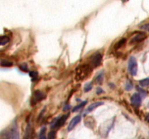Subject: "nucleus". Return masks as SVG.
Wrapping results in <instances>:
<instances>
[{
    "instance_id": "30",
    "label": "nucleus",
    "mask_w": 149,
    "mask_h": 139,
    "mask_svg": "<svg viewBox=\"0 0 149 139\" xmlns=\"http://www.w3.org/2000/svg\"><path fill=\"white\" fill-rule=\"evenodd\" d=\"M139 139H144L143 138H139Z\"/></svg>"
},
{
    "instance_id": "9",
    "label": "nucleus",
    "mask_w": 149,
    "mask_h": 139,
    "mask_svg": "<svg viewBox=\"0 0 149 139\" xmlns=\"http://www.w3.org/2000/svg\"><path fill=\"white\" fill-rule=\"evenodd\" d=\"M104 104L103 101H96V102L92 103V104H90L88 107L87 108L85 111V114H88V113H90L91 112H92L95 109H96L97 107H100V106Z\"/></svg>"
},
{
    "instance_id": "22",
    "label": "nucleus",
    "mask_w": 149,
    "mask_h": 139,
    "mask_svg": "<svg viewBox=\"0 0 149 139\" xmlns=\"http://www.w3.org/2000/svg\"><path fill=\"white\" fill-rule=\"evenodd\" d=\"M133 88V85L130 81H127V83L125 84V90L126 91H131Z\"/></svg>"
},
{
    "instance_id": "31",
    "label": "nucleus",
    "mask_w": 149,
    "mask_h": 139,
    "mask_svg": "<svg viewBox=\"0 0 149 139\" xmlns=\"http://www.w3.org/2000/svg\"><path fill=\"white\" fill-rule=\"evenodd\" d=\"M148 107H149V103H148Z\"/></svg>"
},
{
    "instance_id": "16",
    "label": "nucleus",
    "mask_w": 149,
    "mask_h": 139,
    "mask_svg": "<svg viewBox=\"0 0 149 139\" xmlns=\"http://www.w3.org/2000/svg\"><path fill=\"white\" fill-rule=\"evenodd\" d=\"M103 73L101 72L97 75V77L95 78V81L97 84H101L103 83Z\"/></svg>"
},
{
    "instance_id": "7",
    "label": "nucleus",
    "mask_w": 149,
    "mask_h": 139,
    "mask_svg": "<svg viewBox=\"0 0 149 139\" xmlns=\"http://www.w3.org/2000/svg\"><path fill=\"white\" fill-rule=\"evenodd\" d=\"M11 135H12V139H20L19 132H18V125L15 121L13 122L12 125V127L10 129Z\"/></svg>"
},
{
    "instance_id": "1",
    "label": "nucleus",
    "mask_w": 149,
    "mask_h": 139,
    "mask_svg": "<svg viewBox=\"0 0 149 139\" xmlns=\"http://www.w3.org/2000/svg\"><path fill=\"white\" fill-rule=\"evenodd\" d=\"M128 71L132 76H135L137 73V62L135 57L131 56L128 61Z\"/></svg>"
},
{
    "instance_id": "28",
    "label": "nucleus",
    "mask_w": 149,
    "mask_h": 139,
    "mask_svg": "<svg viewBox=\"0 0 149 139\" xmlns=\"http://www.w3.org/2000/svg\"><path fill=\"white\" fill-rule=\"evenodd\" d=\"M39 139H46V137L44 135H40V137Z\"/></svg>"
},
{
    "instance_id": "8",
    "label": "nucleus",
    "mask_w": 149,
    "mask_h": 139,
    "mask_svg": "<svg viewBox=\"0 0 149 139\" xmlns=\"http://www.w3.org/2000/svg\"><path fill=\"white\" fill-rule=\"evenodd\" d=\"M81 121V116L77 115L76 117H74V118H72V120L70 121L69 124H68V131H71L75 127V126L78 124L79 122Z\"/></svg>"
},
{
    "instance_id": "11",
    "label": "nucleus",
    "mask_w": 149,
    "mask_h": 139,
    "mask_svg": "<svg viewBox=\"0 0 149 139\" xmlns=\"http://www.w3.org/2000/svg\"><path fill=\"white\" fill-rule=\"evenodd\" d=\"M0 139H12V135L10 129H5L0 133Z\"/></svg>"
},
{
    "instance_id": "14",
    "label": "nucleus",
    "mask_w": 149,
    "mask_h": 139,
    "mask_svg": "<svg viewBox=\"0 0 149 139\" xmlns=\"http://www.w3.org/2000/svg\"><path fill=\"white\" fill-rule=\"evenodd\" d=\"M12 65H13V63L12 62L8 60H4V59L1 60V66L2 67H11Z\"/></svg>"
},
{
    "instance_id": "15",
    "label": "nucleus",
    "mask_w": 149,
    "mask_h": 139,
    "mask_svg": "<svg viewBox=\"0 0 149 139\" xmlns=\"http://www.w3.org/2000/svg\"><path fill=\"white\" fill-rule=\"evenodd\" d=\"M139 84H140V86L142 87L149 86V78H146L143 80H140V81H139Z\"/></svg>"
},
{
    "instance_id": "20",
    "label": "nucleus",
    "mask_w": 149,
    "mask_h": 139,
    "mask_svg": "<svg viewBox=\"0 0 149 139\" xmlns=\"http://www.w3.org/2000/svg\"><path fill=\"white\" fill-rule=\"evenodd\" d=\"M29 75L31 78V81H34L37 79L38 78V73L37 71H30L29 72Z\"/></svg>"
},
{
    "instance_id": "12",
    "label": "nucleus",
    "mask_w": 149,
    "mask_h": 139,
    "mask_svg": "<svg viewBox=\"0 0 149 139\" xmlns=\"http://www.w3.org/2000/svg\"><path fill=\"white\" fill-rule=\"evenodd\" d=\"M84 67L85 66H82V67H80V69H77V76H79L80 79H83L87 75V74H88L87 69L84 68Z\"/></svg>"
},
{
    "instance_id": "5",
    "label": "nucleus",
    "mask_w": 149,
    "mask_h": 139,
    "mask_svg": "<svg viewBox=\"0 0 149 139\" xmlns=\"http://www.w3.org/2000/svg\"><path fill=\"white\" fill-rule=\"evenodd\" d=\"M146 37H147V36H146V34H145V33H139V34H137V35L135 36L130 40V43L131 44H137V43L141 42V41H143V40L146 39Z\"/></svg>"
},
{
    "instance_id": "17",
    "label": "nucleus",
    "mask_w": 149,
    "mask_h": 139,
    "mask_svg": "<svg viewBox=\"0 0 149 139\" xmlns=\"http://www.w3.org/2000/svg\"><path fill=\"white\" fill-rule=\"evenodd\" d=\"M126 38H121V39H120L119 41H118V42L117 43V44H115V49H118L121 48L122 46L124 45V44L126 43Z\"/></svg>"
},
{
    "instance_id": "25",
    "label": "nucleus",
    "mask_w": 149,
    "mask_h": 139,
    "mask_svg": "<svg viewBox=\"0 0 149 139\" xmlns=\"http://www.w3.org/2000/svg\"><path fill=\"white\" fill-rule=\"evenodd\" d=\"M20 69H21L22 71H24V72H26L28 71V66H27L26 63H23L21 65L19 66Z\"/></svg>"
},
{
    "instance_id": "10",
    "label": "nucleus",
    "mask_w": 149,
    "mask_h": 139,
    "mask_svg": "<svg viewBox=\"0 0 149 139\" xmlns=\"http://www.w3.org/2000/svg\"><path fill=\"white\" fill-rule=\"evenodd\" d=\"M33 129L31 127V125L28 124L26 129L25 131V135H24V139H32L33 138Z\"/></svg>"
},
{
    "instance_id": "24",
    "label": "nucleus",
    "mask_w": 149,
    "mask_h": 139,
    "mask_svg": "<svg viewBox=\"0 0 149 139\" xmlns=\"http://www.w3.org/2000/svg\"><path fill=\"white\" fill-rule=\"evenodd\" d=\"M136 88H137V91H139V93H140L139 94H140V96H142V97H146V96L147 95V92H146L145 90L142 89L141 88H139L138 86H136Z\"/></svg>"
},
{
    "instance_id": "27",
    "label": "nucleus",
    "mask_w": 149,
    "mask_h": 139,
    "mask_svg": "<svg viewBox=\"0 0 149 139\" xmlns=\"http://www.w3.org/2000/svg\"><path fill=\"white\" fill-rule=\"evenodd\" d=\"M96 93L97 94H102L103 93V90L101 88V87H99V88H97V91H96Z\"/></svg>"
},
{
    "instance_id": "29",
    "label": "nucleus",
    "mask_w": 149,
    "mask_h": 139,
    "mask_svg": "<svg viewBox=\"0 0 149 139\" xmlns=\"http://www.w3.org/2000/svg\"><path fill=\"white\" fill-rule=\"evenodd\" d=\"M146 120L149 122V114H148V115L146 116Z\"/></svg>"
},
{
    "instance_id": "2",
    "label": "nucleus",
    "mask_w": 149,
    "mask_h": 139,
    "mask_svg": "<svg viewBox=\"0 0 149 139\" xmlns=\"http://www.w3.org/2000/svg\"><path fill=\"white\" fill-rule=\"evenodd\" d=\"M44 98H45V94H44L42 91H39V90H37V91H34V94H33L32 97H31V105H36V104H37L38 101H41V100L44 99Z\"/></svg>"
},
{
    "instance_id": "23",
    "label": "nucleus",
    "mask_w": 149,
    "mask_h": 139,
    "mask_svg": "<svg viewBox=\"0 0 149 139\" xmlns=\"http://www.w3.org/2000/svg\"><path fill=\"white\" fill-rule=\"evenodd\" d=\"M55 136H56V132L55 130H52L50 133H48V136H47V138L48 139H55Z\"/></svg>"
},
{
    "instance_id": "6",
    "label": "nucleus",
    "mask_w": 149,
    "mask_h": 139,
    "mask_svg": "<svg viewBox=\"0 0 149 139\" xmlns=\"http://www.w3.org/2000/svg\"><path fill=\"white\" fill-rule=\"evenodd\" d=\"M130 101H131L132 104L134 105L135 107H140L142 103L141 96L139 94H137V93H135V94H134L131 97Z\"/></svg>"
},
{
    "instance_id": "18",
    "label": "nucleus",
    "mask_w": 149,
    "mask_h": 139,
    "mask_svg": "<svg viewBox=\"0 0 149 139\" xmlns=\"http://www.w3.org/2000/svg\"><path fill=\"white\" fill-rule=\"evenodd\" d=\"M87 101H82V102H81V103H80V104H79L78 105L76 106L75 107H74V109H73L72 112H75L78 111V110H79L80 109L82 108V107H84V106L85 105V104H87Z\"/></svg>"
},
{
    "instance_id": "26",
    "label": "nucleus",
    "mask_w": 149,
    "mask_h": 139,
    "mask_svg": "<svg viewBox=\"0 0 149 139\" xmlns=\"http://www.w3.org/2000/svg\"><path fill=\"white\" fill-rule=\"evenodd\" d=\"M140 28L143 30H145V31H149V23L145 24V25H142V26L140 27Z\"/></svg>"
},
{
    "instance_id": "4",
    "label": "nucleus",
    "mask_w": 149,
    "mask_h": 139,
    "mask_svg": "<svg viewBox=\"0 0 149 139\" xmlns=\"http://www.w3.org/2000/svg\"><path fill=\"white\" fill-rule=\"evenodd\" d=\"M102 55L101 53H97L93 56L92 59L91 60V65L93 67H97L101 64V61H102Z\"/></svg>"
},
{
    "instance_id": "19",
    "label": "nucleus",
    "mask_w": 149,
    "mask_h": 139,
    "mask_svg": "<svg viewBox=\"0 0 149 139\" xmlns=\"http://www.w3.org/2000/svg\"><path fill=\"white\" fill-rule=\"evenodd\" d=\"M10 41V38L8 36H2V37H1V45H5Z\"/></svg>"
},
{
    "instance_id": "3",
    "label": "nucleus",
    "mask_w": 149,
    "mask_h": 139,
    "mask_svg": "<svg viewBox=\"0 0 149 139\" xmlns=\"http://www.w3.org/2000/svg\"><path fill=\"white\" fill-rule=\"evenodd\" d=\"M68 114H64V115H62L61 117H60L59 118L57 119V120H55V122L52 125V127H58V128H59L60 127L63 125L64 123H66V121L67 119H68Z\"/></svg>"
},
{
    "instance_id": "13",
    "label": "nucleus",
    "mask_w": 149,
    "mask_h": 139,
    "mask_svg": "<svg viewBox=\"0 0 149 139\" xmlns=\"http://www.w3.org/2000/svg\"><path fill=\"white\" fill-rule=\"evenodd\" d=\"M93 123L95 124V120L92 117H87L84 120V124H85L87 127H90V128H94L95 125H93Z\"/></svg>"
},
{
    "instance_id": "21",
    "label": "nucleus",
    "mask_w": 149,
    "mask_h": 139,
    "mask_svg": "<svg viewBox=\"0 0 149 139\" xmlns=\"http://www.w3.org/2000/svg\"><path fill=\"white\" fill-rule=\"evenodd\" d=\"M92 88V83H87V84H86L85 85H84V91H85V92H88V91H90Z\"/></svg>"
}]
</instances>
